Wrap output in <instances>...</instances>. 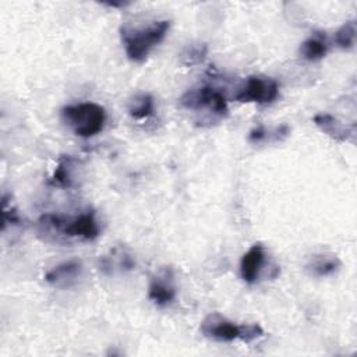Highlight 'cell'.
<instances>
[{
	"label": "cell",
	"instance_id": "obj_1",
	"mask_svg": "<svg viewBox=\"0 0 357 357\" xmlns=\"http://www.w3.org/2000/svg\"><path fill=\"white\" fill-rule=\"evenodd\" d=\"M38 231L56 243L93 241L100 234L96 212L86 209L77 215L45 213L38 220Z\"/></svg>",
	"mask_w": 357,
	"mask_h": 357
},
{
	"label": "cell",
	"instance_id": "obj_2",
	"mask_svg": "<svg viewBox=\"0 0 357 357\" xmlns=\"http://www.w3.org/2000/svg\"><path fill=\"white\" fill-rule=\"evenodd\" d=\"M169 29V20H155L141 26L123 25L120 36L127 57L134 63H144L151 52L163 42Z\"/></svg>",
	"mask_w": 357,
	"mask_h": 357
},
{
	"label": "cell",
	"instance_id": "obj_3",
	"mask_svg": "<svg viewBox=\"0 0 357 357\" xmlns=\"http://www.w3.org/2000/svg\"><path fill=\"white\" fill-rule=\"evenodd\" d=\"M106 119L105 107L95 102H81L61 109L63 123L81 138H91L102 132Z\"/></svg>",
	"mask_w": 357,
	"mask_h": 357
},
{
	"label": "cell",
	"instance_id": "obj_4",
	"mask_svg": "<svg viewBox=\"0 0 357 357\" xmlns=\"http://www.w3.org/2000/svg\"><path fill=\"white\" fill-rule=\"evenodd\" d=\"M201 333L215 342H233L241 340L251 343L264 336V329L259 324H236L219 312H212L201 322Z\"/></svg>",
	"mask_w": 357,
	"mask_h": 357
},
{
	"label": "cell",
	"instance_id": "obj_5",
	"mask_svg": "<svg viewBox=\"0 0 357 357\" xmlns=\"http://www.w3.org/2000/svg\"><path fill=\"white\" fill-rule=\"evenodd\" d=\"M180 105L192 112H202L209 117L223 119L229 113L227 98L222 91L211 86L202 85L198 88L188 89L181 98Z\"/></svg>",
	"mask_w": 357,
	"mask_h": 357
},
{
	"label": "cell",
	"instance_id": "obj_6",
	"mask_svg": "<svg viewBox=\"0 0 357 357\" xmlns=\"http://www.w3.org/2000/svg\"><path fill=\"white\" fill-rule=\"evenodd\" d=\"M279 96V84L275 78L265 75H250L237 89L233 100L240 103H272Z\"/></svg>",
	"mask_w": 357,
	"mask_h": 357
},
{
	"label": "cell",
	"instance_id": "obj_7",
	"mask_svg": "<svg viewBox=\"0 0 357 357\" xmlns=\"http://www.w3.org/2000/svg\"><path fill=\"white\" fill-rule=\"evenodd\" d=\"M177 296L174 273L170 266H163L155 272L148 284V297L159 307L170 305Z\"/></svg>",
	"mask_w": 357,
	"mask_h": 357
},
{
	"label": "cell",
	"instance_id": "obj_8",
	"mask_svg": "<svg viewBox=\"0 0 357 357\" xmlns=\"http://www.w3.org/2000/svg\"><path fill=\"white\" fill-rule=\"evenodd\" d=\"M268 264L266 248L257 243L248 248V251L241 257L240 261V276L245 283H257L262 273L264 266Z\"/></svg>",
	"mask_w": 357,
	"mask_h": 357
},
{
	"label": "cell",
	"instance_id": "obj_9",
	"mask_svg": "<svg viewBox=\"0 0 357 357\" xmlns=\"http://www.w3.org/2000/svg\"><path fill=\"white\" fill-rule=\"evenodd\" d=\"M312 121L324 134L337 142L350 141L356 132L354 124H346L329 113H317Z\"/></svg>",
	"mask_w": 357,
	"mask_h": 357
},
{
	"label": "cell",
	"instance_id": "obj_10",
	"mask_svg": "<svg viewBox=\"0 0 357 357\" xmlns=\"http://www.w3.org/2000/svg\"><path fill=\"white\" fill-rule=\"evenodd\" d=\"M81 273H82V264L77 259H70L52 268L45 275V280L53 287L66 289L77 283V280L81 278Z\"/></svg>",
	"mask_w": 357,
	"mask_h": 357
},
{
	"label": "cell",
	"instance_id": "obj_11",
	"mask_svg": "<svg viewBox=\"0 0 357 357\" xmlns=\"http://www.w3.org/2000/svg\"><path fill=\"white\" fill-rule=\"evenodd\" d=\"M135 266V261L124 248L114 247L109 254L99 259V269L106 275H114L117 272L131 271Z\"/></svg>",
	"mask_w": 357,
	"mask_h": 357
},
{
	"label": "cell",
	"instance_id": "obj_12",
	"mask_svg": "<svg viewBox=\"0 0 357 357\" xmlns=\"http://www.w3.org/2000/svg\"><path fill=\"white\" fill-rule=\"evenodd\" d=\"M342 266L340 259L333 254H317L305 265V272L314 278H326L336 273Z\"/></svg>",
	"mask_w": 357,
	"mask_h": 357
},
{
	"label": "cell",
	"instance_id": "obj_13",
	"mask_svg": "<svg viewBox=\"0 0 357 357\" xmlns=\"http://www.w3.org/2000/svg\"><path fill=\"white\" fill-rule=\"evenodd\" d=\"M75 166H77V159L70 156V155H64L59 159L56 169L53 170L49 183L54 187H60V188H71L75 184V178H74V172H75Z\"/></svg>",
	"mask_w": 357,
	"mask_h": 357
},
{
	"label": "cell",
	"instance_id": "obj_14",
	"mask_svg": "<svg viewBox=\"0 0 357 357\" xmlns=\"http://www.w3.org/2000/svg\"><path fill=\"white\" fill-rule=\"evenodd\" d=\"M328 47L329 45L325 36L321 33H315L301 43L298 54L307 61H318L326 56Z\"/></svg>",
	"mask_w": 357,
	"mask_h": 357
},
{
	"label": "cell",
	"instance_id": "obj_15",
	"mask_svg": "<svg viewBox=\"0 0 357 357\" xmlns=\"http://www.w3.org/2000/svg\"><path fill=\"white\" fill-rule=\"evenodd\" d=\"M155 113V102L149 93L141 92L134 95L128 103V114L135 120L148 119Z\"/></svg>",
	"mask_w": 357,
	"mask_h": 357
},
{
	"label": "cell",
	"instance_id": "obj_16",
	"mask_svg": "<svg viewBox=\"0 0 357 357\" xmlns=\"http://www.w3.org/2000/svg\"><path fill=\"white\" fill-rule=\"evenodd\" d=\"M356 32H357V28H356V21L354 20H350V21H346L335 33V43L340 47V49H344V50H349L354 46L356 43Z\"/></svg>",
	"mask_w": 357,
	"mask_h": 357
},
{
	"label": "cell",
	"instance_id": "obj_17",
	"mask_svg": "<svg viewBox=\"0 0 357 357\" xmlns=\"http://www.w3.org/2000/svg\"><path fill=\"white\" fill-rule=\"evenodd\" d=\"M208 53V46L205 43H197V45H190L184 53H183V63L185 66H194L201 63Z\"/></svg>",
	"mask_w": 357,
	"mask_h": 357
},
{
	"label": "cell",
	"instance_id": "obj_18",
	"mask_svg": "<svg viewBox=\"0 0 357 357\" xmlns=\"http://www.w3.org/2000/svg\"><path fill=\"white\" fill-rule=\"evenodd\" d=\"M265 137H266V131H265V128H264L262 126H259V127L254 128V130L250 132L248 139H250L251 142H261Z\"/></svg>",
	"mask_w": 357,
	"mask_h": 357
},
{
	"label": "cell",
	"instance_id": "obj_19",
	"mask_svg": "<svg viewBox=\"0 0 357 357\" xmlns=\"http://www.w3.org/2000/svg\"><path fill=\"white\" fill-rule=\"evenodd\" d=\"M106 6H109V7H124V6H128V3H126V1H120V3L112 1V3H106Z\"/></svg>",
	"mask_w": 357,
	"mask_h": 357
}]
</instances>
